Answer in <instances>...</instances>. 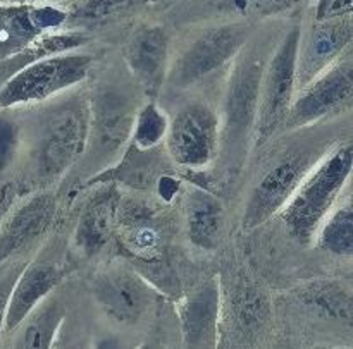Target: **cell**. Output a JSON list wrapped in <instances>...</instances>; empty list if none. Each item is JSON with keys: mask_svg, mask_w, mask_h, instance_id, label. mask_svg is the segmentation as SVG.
<instances>
[{"mask_svg": "<svg viewBox=\"0 0 353 349\" xmlns=\"http://www.w3.org/2000/svg\"><path fill=\"white\" fill-rule=\"evenodd\" d=\"M59 277H61V274L52 265H28L23 274L19 275V279H16L12 291H10L6 320H3V330L10 332L17 326H21L23 320L33 312L34 306L55 288Z\"/></svg>", "mask_w": 353, "mask_h": 349, "instance_id": "7c38bea8", "label": "cell"}, {"mask_svg": "<svg viewBox=\"0 0 353 349\" xmlns=\"http://www.w3.org/2000/svg\"><path fill=\"white\" fill-rule=\"evenodd\" d=\"M352 89L350 59L331 64L330 69L323 76L312 79L296 102L292 103L285 124L288 127H299L327 116L352 98Z\"/></svg>", "mask_w": 353, "mask_h": 349, "instance_id": "ba28073f", "label": "cell"}, {"mask_svg": "<svg viewBox=\"0 0 353 349\" xmlns=\"http://www.w3.org/2000/svg\"><path fill=\"white\" fill-rule=\"evenodd\" d=\"M86 140V119L78 103L64 105L45 123L38 141V167L52 178L61 174L81 154Z\"/></svg>", "mask_w": 353, "mask_h": 349, "instance_id": "8992f818", "label": "cell"}, {"mask_svg": "<svg viewBox=\"0 0 353 349\" xmlns=\"http://www.w3.org/2000/svg\"><path fill=\"white\" fill-rule=\"evenodd\" d=\"M186 229L193 244L203 250L219 246L224 234V207L216 196L192 188L185 200Z\"/></svg>", "mask_w": 353, "mask_h": 349, "instance_id": "5bb4252c", "label": "cell"}, {"mask_svg": "<svg viewBox=\"0 0 353 349\" xmlns=\"http://www.w3.org/2000/svg\"><path fill=\"white\" fill-rule=\"evenodd\" d=\"M350 40L352 21L347 17L338 21H326V23L314 28L309 43H307L302 55L299 50L300 59L296 61L299 85H309L321 72H324L331 64H334V59L350 43Z\"/></svg>", "mask_w": 353, "mask_h": 349, "instance_id": "8fae6325", "label": "cell"}, {"mask_svg": "<svg viewBox=\"0 0 353 349\" xmlns=\"http://www.w3.org/2000/svg\"><path fill=\"white\" fill-rule=\"evenodd\" d=\"M121 240L124 246L137 257L152 260L162 251L165 243V226L150 207H126L119 215Z\"/></svg>", "mask_w": 353, "mask_h": 349, "instance_id": "4fadbf2b", "label": "cell"}, {"mask_svg": "<svg viewBox=\"0 0 353 349\" xmlns=\"http://www.w3.org/2000/svg\"><path fill=\"white\" fill-rule=\"evenodd\" d=\"M55 212L52 195H38L24 203L0 226V265L12 255L30 246L45 233Z\"/></svg>", "mask_w": 353, "mask_h": 349, "instance_id": "30bf717a", "label": "cell"}, {"mask_svg": "<svg viewBox=\"0 0 353 349\" xmlns=\"http://www.w3.org/2000/svg\"><path fill=\"white\" fill-rule=\"evenodd\" d=\"M90 55H54L40 59L14 74L0 92V109L40 102L86 78Z\"/></svg>", "mask_w": 353, "mask_h": 349, "instance_id": "7a4b0ae2", "label": "cell"}, {"mask_svg": "<svg viewBox=\"0 0 353 349\" xmlns=\"http://www.w3.org/2000/svg\"><path fill=\"white\" fill-rule=\"evenodd\" d=\"M350 172L352 145H345L300 182L283 212V220L296 240L302 243L312 240L319 224L334 205V200L340 195Z\"/></svg>", "mask_w": 353, "mask_h": 349, "instance_id": "6da1fadb", "label": "cell"}, {"mask_svg": "<svg viewBox=\"0 0 353 349\" xmlns=\"http://www.w3.org/2000/svg\"><path fill=\"white\" fill-rule=\"evenodd\" d=\"M95 296L107 315L121 324H137L154 302L147 284L126 268H110L99 275Z\"/></svg>", "mask_w": 353, "mask_h": 349, "instance_id": "9c48e42d", "label": "cell"}, {"mask_svg": "<svg viewBox=\"0 0 353 349\" xmlns=\"http://www.w3.org/2000/svg\"><path fill=\"white\" fill-rule=\"evenodd\" d=\"M126 61L147 88H159L168 62V36L164 31L161 28L138 31L128 43Z\"/></svg>", "mask_w": 353, "mask_h": 349, "instance_id": "9a60e30c", "label": "cell"}, {"mask_svg": "<svg viewBox=\"0 0 353 349\" xmlns=\"http://www.w3.org/2000/svg\"><path fill=\"white\" fill-rule=\"evenodd\" d=\"M62 319H64V310L61 308V305L50 303L43 306L31 317L19 344L23 348H48Z\"/></svg>", "mask_w": 353, "mask_h": 349, "instance_id": "d6986e66", "label": "cell"}, {"mask_svg": "<svg viewBox=\"0 0 353 349\" xmlns=\"http://www.w3.org/2000/svg\"><path fill=\"white\" fill-rule=\"evenodd\" d=\"M178 181H172V179H162L161 181V195L164 198H172L176 191H178Z\"/></svg>", "mask_w": 353, "mask_h": 349, "instance_id": "d4e9b609", "label": "cell"}, {"mask_svg": "<svg viewBox=\"0 0 353 349\" xmlns=\"http://www.w3.org/2000/svg\"><path fill=\"white\" fill-rule=\"evenodd\" d=\"M219 293L214 284H205L186 302L183 310V330L186 346H214Z\"/></svg>", "mask_w": 353, "mask_h": 349, "instance_id": "e0dca14e", "label": "cell"}, {"mask_svg": "<svg viewBox=\"0 0 353 349\" xmlns=\"http://www.w3.org/2000/svg\"><path fill=\"white\" fill-rule=\"evenodd\" d=\"M219 124L212 110L203 103L183 109L172 120L168 148L179 165L202 169L212 162L217 150Z\"/></svg>", "mask_w": 353, "mask_h": 349, "instance_id": "277c9868", "label": "cell"}, {"mask_svg": "<svg viewBox=\"0 0 353 349\" xmlns=\"http://www.w3.org/2000/svg\"><path fill=\"white\" fill-rule=\"evenodd\" d=\"M319 244L326 251L341 257H350L353 250V212L352 205L341 207L327 220L319 236Z\"/></svg>", "mask_w": 353, "mask_h": 349, "instance_id": "ac0fdd59", "label": "cell"}, {"mask_svg": "<svg viewBox=\"0 0 353 349\" xmlns=\"http://www.w3.org/2000/svg\"><path fill=\"white\" fill-rule=\"evenodd\" d=\"M307 151L290 155L269 169L252 191L243 215L245 229H254L281 210L312 167Z\"/></svg>", "mask_w": 353, "mask_h": 349, "instance_id": "5b68a950", "label": "cell"}, {"mask_svg": "<svg viewBox=\"0 0 353 349\" xmlns=\"http://www.w3.org/2000/svg\"><path fill=\"white\" fill-rule=\"evenodd\" d=\"M0 226H2V209H0Z\"/></svg>", "mask_w": 353, "mask_h": 349, "instance_id": "484cf974", "label": "cell"}, {"mask_svg": "<svg viewBox=\"0 0 353 349\" xmlns=\"http://www.w3.org/2000/svg\"><path fill=\"white\" fill-rule=\"evenodd\" d=\"M240 9H265L269 6H281L286 3L288 0H240Z\"/></svg>", "mask_w": 353, "mask_h": 349, "instance_id": "cb8c5ba5", "label": "cell"}, {"mask_svg": "<svg viewBox=\"0 0 353 349\" xmlns=\"http://www.w3.org/2000/svg\"><path fill=\"white\" fill-rule=\"evenodd\" d=\"M117 195L105 189L88 202L76 227V244L85 255H95L110 240L116 224Z\"/></svg>", "mask_w": 353, "mask_h": 349, "instance_id": "2e32d148", "label": "cell"}, {"mask_svg": "<svg viewBox=\"0 0 353 349\" xmlns=\"http://www.w3.org/2000/svg\"><path fill=\"white\" fill-rule=\"evenodd\" d=\"M247 40V28L228 24L207 31L176 62L172 81L181 88L193 85L226 64Z\"/></svg>", "mask_w": 353, "mask_h": 349, "instance_id": "52a82bcc", "label": "cell"}, {"mask_svg": "<svg viewBox=\"0 0 353 349\" xmlns=\"http://www.w3.org/2000/svg\"><path fill=\"white\" fill-rule=\"evenodd\" d=\"M130 6V0H88L79 16L86 21H103L117 16Z\"/></svg>", "mask_w": 353, "mask_h": 349, "instance_id": "44dd1931", "label": "cell"}, {"mask_svg": "<svg viewBox=\"0 0 353 349\" xmlns=\"http://www.w3.org/2000/svg\"><path fill=\"white\" fill-rule=\"evenodd\" d=\"M17 147V127L10 120L0 119V172L12 160Z\"/></svg>", "mask_w": 353, "mask_h": 349, "instance_id": "7402d4cb", "label": "cell"}, {"mask_svg": "<svg viewBox=\"0 0 353 349\" xmlns=\"http://www.w3.org/2000/svg\"><path fill=\"white\" fill-rule=\"evenodd\" d=\"M17 275L12 271H9L6 274V277L0 279V332L3 329V320H6V310H7V302H9L10 291H12V286L16 282Z\"/></svg>", "mask_w": 353, "mask_h": 349, "instance_id": "603a6c76", "label": "cell"}, {"mask_svg": "<svg viewBox=\"0 0 353 349\" xmlns=\"http://www.w3.org/2000/svg\"><path fill=\"white\" fill-rule=\"evenodd\" d=\"M300 50V30L293 28L272 57L264 76L259 107V138L265 140L285 124L292 107L293 86L296 83V61Z\"/></svg>", "mask_w": 353, "mask_h": 349, "instance_id": "3957f363", "label": "cell"}, {"mask_svg": "<svg viewBox=\"0 0 353 349\" xmlns=\"http://www.w3.org/2000/svg\"><path fill=\"white\" fill-rule=\"evenodd\" d=\"M168 123L155 105H147L138 117L134 127V141L140 148H150L164 138Z\"/></svg>", "mask_w": 353, "mask_h": 349, "instance_id": "ffe728a7", "label": "cell"}]
</instances>
